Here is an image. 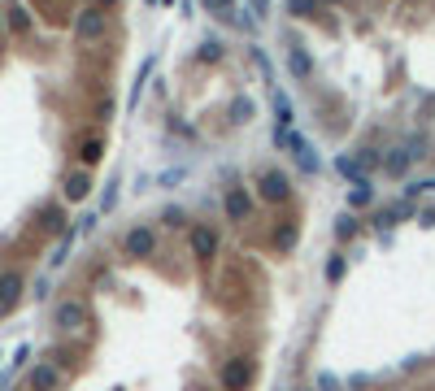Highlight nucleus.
Listing matches in <instances>:
<instances>
[{"label": "nucleus", "instance_id": "nucleus-1", "mask_svg": "<svg viewBox=\"0 0 435 391\" xmlns=\"http://www.w3.org/2000/svg\"><path fill=\"white\" fill-rule=\"evenodd\" d=\"M274 144L283 148V152H292V161L305 170V174H318V156H314V144L300 135L296 126H274Z\"/></svg>", "mask_w": 435, "mask_h": 391}, {"label": "nucleus", "instance_id": "nucleus-2", "mask_svg": "<svg viewBox=\"0 0 435 391\" xmlns=\"http://www.w3.org/2000/svg\"><path fill=\"white\" fill-rule=\"evenodd\" d=\"M105 26H109V18H105V5H87V9H79V18H74V39L96 44L100 35H105Z\"/></svg>", "mask_w": 435, "mask_h": 391}, {"label": "nucleus", "instance_id": "nucleus-3", "mask_svg": "<svg viewBox=\"0 0 435 391\" xmlns=\"http://www.w3.org/2000/svg\"><path fill=\"white\" fill-rule=\"evenodd\" d=\"M248 370H252V361H244V356L226 361V365H222V374H218L222 391H244V387H248Z\"/></svg>", "mask_w": 435, "mask_h": 391}, {"label": "nucleus", "instance_id": "nucleus-4", "mask_svg": "<svg viewBox=\"0 0 435 391\" xmlns=\"http://www.w3.org/2000/svg\"><path fill=\"white\" fill-rule=\"evenodd\" d=\"M222 209H226V222H248L252 196H248L244 187H231V192H226V200H222Z\"/></svg>", "mask_w": 435, "mask_h": 391}, {"label": "nucleus", "instance_id": "nucleus-5", "mask_svg": "<svg viewBox=\"0 0 435 391\" xmlns=\"http://www.w3.org/2000/svg\"><path fill=\"white\" fill-rule=\"evenodd\" d=\"M122 248H126V256H148L152 248H157V235H152L148 226H135V230H126Z\"/></svg>", "mask_w": 435, "mask_h": 391}, {"label": "nucleus", "instance_id": "nucleus-6", "mask_svg": "<svg viewBox=\"0 0 435 391\" xmlns=\"http://www.w3.org/2000/svg\"><path fill=\"white\" fill-rule=\"evenodd\" d=\"M188 244H192V252L196 256H218V230L214 226H192V235H188Z\"/></svg>", "mask_w": 435, "mask_h": 391}, {"label": "nucleus", "instance_id": "nucleus-7", "mask_svg": "<svg viewBox=\"0 0 435 391\" xmlns=\"http://www.w3.org/2000/svg\"><path fill=\"white\" fill-rule=\"evenodd\" d=\"M83 318H87L83 304H79V300H66V304H57V313H53V326H57V330H79Z\"/></svg>", "mask_w": 435, "mask_h": 391}, {"label": "nucleus", "instance_id": "nucleus-8", "mask_svg": "<svg viewBox=\"0 0 435 391\" xmlns=\"http://www.w3.org/2000/svg\"><path fill=\"white\" fill-rule=\"evenodd\" d=\"M288 192H292L288 174H278V170H266V174H262V196H266V200H288Z\"/></svg>", "mask_w": 435, "mask_h": 391}, {"label": "nucleus", "instance_id": "nucleus-9", "mask_svg": "<svg viewBox=\"0 0 435 391\" xmlns=\"http://www.w3.org/2000/svg\"><path fill=\"white\" fill-rule=\"evenodd\" d=\"M288 70H292L296 83H310V74H314L310 52H305V48H288Z\"/></svg>", "mask_w": 435, "mask_h": 391}, {"label": "nucleus", "instance_id": "nucleus-10", "mask_svg": "<svg viewBox=\"0 0 435 391\" xmlns=\"http://www.w3.org/2000/svg\"><path fill=\"white\" fill-rule=\"evenodd\" d=\"M22 296V274H5L0 278V313H9Z\"/></svg>", "mask_w": 435, "mask_h": 391}, {"label": "nucleus", "instance_id": "nucleus-11", "mask_svg": "<svg viewBox=\"0 0 435 391\" xmlns=\"http://www.w3.org/2000/svg\"><path fill=\"white\" fill-rule=\"evenodd\" d=\"M57 383H61L57 365H35V370H31V391H53Z\"/></svg>", "mask_w": 435, "mask_h": 391}, {"label": "nucleus", "instance_id": "nucleus-12", "mask_svg": "<svg viewBox=\"0 0 435 391\" xmlns=\"http://www.w3.org/2000/svg\"><path fill=\"white\" fill-rule=\"evenodd\" d=\"M87 192H92V178H87L83 170L66 178V200H87Z\"/></svg>", "mask_w": 435, "mask_h": 391}, {"label": "nucleus", "instance_id": "nucleus-13", "mask_svg": "<svg viewBox=\"0 0 435 391\" xmlns=\"http://www.w3.org/2000/svg\"><path fill=\"white\" fill-rule=\"evenodd\" d=\"M270 104H274V122H278V126H292V118H296L292 100H288L283 92H274V96H270Z\"/></svg>", "mask_w": 435, "mask_h": 391}, {"label": "nucleus", "instance_id": "nucleus-14", "mask_svg": "<svg viewBox=\"0 0 435 391\" xmlns=\"http://www.w3.org/2000/svg\"><path fill=\"white\" fill-rule=\"evenodd\" d=\"M370 196H374V192H370V182H366V178H357L353 187H348V209H366V204H370Z\"/></svg>", "mask_w": 435, "mask_h": 391}, {"label": "nucleus", "instance_id": "nucleus-15", "mask_svg": "<svg viewBox=\"0 0 435 391\" xmlns=\"http://www.w3.org/2000/svg\"><path fill=\"white\" fill-rule=\"evenodd\" d=\"M409 161H414V152H392V156H383V170L400 178V174L409 170Z\"/></svg>", "mask_w": 435, "mask_h": 391}, {"label": "nucleus", "instance_id": "nucleus-16", "mask_svg": "<svg viewBox=\"0 0 435 391\" xmlns=\"http://www.w3.org/2000/svg\"><path fill=\"white\" fill-rule=\"evenodd\" d=\"M288 13L292 18H314V13H322V0H288Z\"/></svg>", "mask_w": 435, "mask_h": 391}, {"label": "nucleus", "instance_id": "nucleus-17", "mask_svg": "<svg viewBox=\"0 0 435 391\" xmlns=\"http://www.w3.org/2000/svg\"><path fill=\"white\" fill-rule=\"evenodd\" d=\"M100 156H105V144H100V135H87V139H83V166H96Z\"/></svg>", "mask_w": 435, "mask_h": 391}, {"label": "nucleus", "instance_id": "nucleus-18", "mask_svg": "<svg viewBox=\"0 0 435 391\" xmlns=\"http://www.w3.org/2000/svg\"><path fill=\"white\" fill-rule=\"evenodd\" d=\"M5 13H9V26H13L18 35H27V31H31V18H27V9H22V5H9Z\"/></svg>", "mask_w": 435, "mask_h": 391}, {"label": "nucleus", "instance_id": "nucleus-19", "mask_svg": "<svg viewBox=\"0 0 435 391\" xmlns=\"http://www.w3.org/2000/svg\"><path fill=\"white\" fill-rule=\"evenodd\" d=\"M336 170H340V174H344L348 182H357V178H366V174H362V166H357L353 156H340V161H336Z\"/></svg>", "mask_w": 435, "mask_h": 391}, {"label": "nucleus", "instance_id": "nucleus-20", "mask_svg": "<svg viewBox=\"0 0 435 391\" xmlns=\"http://www.w3.org/2000/svg\"><path fill=\"white\" fill-rule=\"evenodd\" d=\"M344 278V256H331L326 261V283H340Z\"/></svg>", "mask_w": 435, "mask_h": 391}, {"label": "nucleus", "instance_id": "nucleus-21", "mask_svg": "<svg viewBox=\"0 0 435 391\" xmlns=\"http://www.w3.org/2000/svg\"><path fill=\"white\" fill-rule=\"evenodd\" d=\"M248 13H252V22L270 18V0H248Z\"/></svg>", "mask_w": 435, "mask_h": 391}, {"label": "nucleus", "instance_id": "nucleus-22", "mask_svg": "<svg viewBox=\"0 0 435 391\" xmlns=\"http://www.w3.org/2000/svg\"><path fill=\"white\" fill-rule=\"evenodd\" d=\"M252 61H257V70H262V78H266V83H270V78H274V74H270V61H266V52H262V48H252Z\"/></svg>", "mask_w": 435, "mask_h": 391}, {"label": "nucleus", "instance_id": "nucleus-23", "mask_svg": "<svg viewBox=\"0 0 435 391\" xmlns=\"http://www.w3.org/2000/svg\"><path fill=\"white\" fill-rule=\"evenodd\" d=\"M209 13H226V9H235V0H200Z\"/></svg>", "mask_w": 435, "mask_h": 391}, {"label": "nucleus", "instance_id": "nucleus-24", "mask_svg": "<svg viewBox=\"0 0 435 391\" xmlns=\"http://www.w3.org/2000/svg\"><path fill=\"white\" fill-rule=\"evenodd\" d=\"M200 57H204V61H214V57H222V44H214V39H204V44H200Z\"/></svg>", "mask_w": 435, "mask_h": 391}, {"label": "nucleus", "instance_id": "nucleus-25", "mask_svg": "<svg viewBox=\"0 0 435 391\" xmlns=\"http://www.w3.org/2000/svg\"><path fill=\"white\" fill-rule=\"evenodd\" d=\"M357 226H353V218L344 213V218H336V235H340V240H348V235H353Z\"/></svg>", "mask_w": 435, "mask_h": 391}, {"label": "nucleus", "instance_id": "nucleus-26", "mask_svg": "<svg viewBox=\"0 0 435 391\" xmlns=\"http://www.w3.org/2000/svg\"><path fill=\"white\" fill-rule=\"evenodd\" d=\"M166 226H183V213H178V209H166Z\"/></svg>", "mask_w": 435, "mask_h": 391}, {"label": "nucleus", "instance_id": "nucleus-27", "mask_svg": "<svg viewBox=\"0 0 435 391\" xmlns=\"http://www.w3.org/2000/svg\"><path fill=\"white\" fill-rule=\"evenodd\" d=\"M100 5H114V0H100Z\"/></svg>", "mask_w": 435, "mask_h": 391}, {"label": "nucleus", "instance_id": "nucleus-28", "mask_svg": "<svg viewBox=\"0 0 435 391\" xmlns=\"http://www.w3.org/2000/svg\"><path fill=\"white\" fill-rule=\"evenodd\" d=\"M0 26H5V18H0Z\"/></svg>", "mask_w": 435, "mask_h": 391}]
</instances>
